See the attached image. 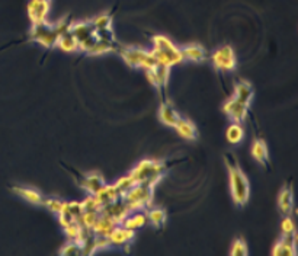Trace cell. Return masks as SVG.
<instances>
[{
    "label": "cell",
    "instance_id": "ba28073f",
    "mask_svg": "<svg viewBox=\"0 0 298 256\" xmlns=\"http://www.w3.org/2000/svg\"><path fill=\"white\" fill-rule=\"evenodd\" d=\"M212 64L220 72H233L236 69V52L231 45H223L218 47L212 52Z\"/></svg>",
    "mask_w": 298,
    "mask_h": 256
},
{
    "label": "cell",
    "instance_id": "4dcf8cb0",
    "mask_svg": "<svg viewBox=\"0 0 298 256\" xmlns=\"http://www.w3.org/2000/svg\"><path fill=\"white\" fill-rule=\"evenodd\" d=\"M136 185V182L133 180V178L130 176V175H127V176H123V178H120V179L116 180L115 183H113V186H115V189L118 192V195L123 198L127 192L130 191L133 186Z\"/></svg>",
    "mask_w": 298,
    "mask_h": 256
},
{
    "label": "cell",
    "instance_id": "f35d334b",
    "mask_svg": "<svg viewBox=\"0 0 298 256\" xmlns=\"http://www.w3.org/2000/svg\"><path fill=\"white\" fill-rule=\"evenodd\" d=\"M281 231H282V236H286V234H294L295 233V223L294 220L289 217V216H285L281 221Z\"/></svg>",
    "mask_w": 298,
    "mask_h": 256
},
{
    "label": "cell",
    "instance_id": "d6a6232c",
    "mask_svg": "<svg viewBox=\"0 0 298 256\" xmlns=\"http://www.w3.org/2000/svg\"><path fill=\"white\" fill-rule=\"evenodd\" d=\"M85 227H82V224L75 220V221H72L69 226H66L64 227V233H66V236H67V239L69 240H73V242H77V239L80 237V234H82V231H83Z\"/></svg>",
    "mask_w": 298,
    "mask_h": 256
},
{
    "label": "cell",
    "instance_id": "83f0119b",
    "mask_svg": "<svg viewBox=\"0 0 298 256\" xmlns=\"http://www.w3.org/2000/svg\"><path fill=\"white\" fill-rule=\"evenodd\" d=\"M149 211H146L147 214V221H150L154 227H162L166 223L167 214L163 208H147Z\"/></svg>",
    "mask_w": 298,
    "mask_h": 256
},
{
    "label": "cell",
    "instance_id": "5b68a950",
    "mask_svg": "<svg viewBox=\"0 0 298 256\" xmlns=\"http://www.w3.org/2000/svg\"><path fill=\"white\" fill-rule=\"evenodd\" d=\"M120 54L130 67L143 69L144 72L154 69L159 64L151 50L149 51V50H143V48H137V47H124V48H121Z\"/></svg>",
    "mask_w": 298,
    "mask_h": 256
},
{
    "label": "cell",
    "instance_id": "74e56055",
    "mask_svg": "<svg viewBox=\"0 0 298 256\" xmlns=\"http://www.w3.org/2000/svg\"><path fill=\"white\" fill-rule=\"evenodd\" d=\"M63 203H64V201L58 200V198H47V200H44L42 205H45V207L50 210L51 213H54V214H60L63 208Z\"/></svg>",
    "mask_w": 298,
    "mask_h": 256
},
{
    "label": "cell",
    "instance_id": "836d02e7",
    "mask_svg": "<svg viewBox=\"0 0 298 256\" xmlns=\"http://www.w3.org/2000/svg\"><path fill=\"white\" fill-rule=\"evenodd\" d=\"M111 51H113V44L112 42L96 39V42L93 44V47L89 50L87 54H90V55H102V54H106V52Z\"/></svg>",
    "mask_w": 298,
    "mask_h": 256
},
{
    "label": "cell",
    "instance_id": "7a4b0ae2",
    "mask_svg": "<svg viewBox=\"0 0 298 256\" xmlns=\"http://www.w3.org/2000/svg\"><path fill=\"white\" fill-rule=\"evenodd\" d=\"M153 42V50L151 52L154 54L157 63L167 66V67H173L176 64H181L184 61L181 48L174 45L172 39H169L166 35H154L151 38Z\"/></svg>",
    "mask_w": 298,
    "mask_h": 256
},
{
    "label": "cell",
    "instance_id": "7c38bea8",
    "mask_svg": "<svg viewBox=\"0 0 298 256\" xmlns=\"http://www.w3.org/2000/svg\"><path fill=\"white\" fill-rule=\"evenodd\" d=\"M295 243H297V236L295 233L294 234H286V236H282L272 249V255L273 256H295L297 255V247H295Z\"/></svg>",
    "mask_w": 298,
    "mask_h": 256
},
{
    "label": "cell",
    "instance_id": "f546056e",
    "mask_svg": "<svg viewBox=\"0 0 298 256\" xmlns=\"http://www.w3.org/2000/svg\"><path fill=\"white\" fill-rule=\"evenodd\" d=\"M99 214V211H83V213L80 214V217L77 218V221L82 224V227H85L87 230H92V227H93V224L96 223Z\"/></svg>",
    "mask_w": 298,
    "mask_h": 256
},
{
    "label": "cell",
    "instance_id": "8fae6325",
    "mask_svg": "<svg viewBox=\"0 0 298 256\" xmlns=\"http://www.w3.org/2000/svg\"><path fill=\"white\" fill-rule=\"evenodd\" d=\"M130 213H131V211H130V208L127 207V204H125L123 198L113 201L111 204L105 205V207L100 210V214L109 217L111 220H113L116 224H121V223L124 221V218L127 217Z\"/></svg>",
    "mask_w": 298,
    "mask_h": 256
},
{
    "label": "cell",
    "instance_id": "e0dca14e",
    "mask_svg": "<svg viewBox=\"0 0 298 256\" xmlns=\"http://www.w3.org/2000/svg\"><path fill=\"white\" fill-rule=\"evenodd\" d=\"M278 208L281 211V214L289 216L292 213L294 208V192L291 189V186L282 188L279 195H278Z\"/></svg>",
    "mask_w": 298,
    "mask_h": 256
},
{
    "label": "cell",
    "instance_id": "d590c367",
    "mask_svg": "<svg viewBox=\"0 0 298 256\" xmlns=\"http://www.w3.org/2000/svg\"><path fill=\"white\" fill-rule=\"evenodd\" d=\"M249 253L248 244L243 239H236L233 244H231V249H230V255L231 256H246Z\"/></svg>",
    "mask_w": 298,
    "mask_h": 256
},
{
    "label": "cell",
    "instance_id": "484cf974",
    "mask_svg": "<svg viewBox=\"0 0 298 256\" xmlns=\"http://www.w3.org/2000/svg\"><path fill=\"white\" fill-rule=\"evenodd\" d=\"M55 47H58L64 52H76L79 51V42L75 38V35L72 32H66L58 37Z\"/></svg>",
    "mask_w": 298,
    "mask_h": 256
},
{
    "label": "cell",
    "instance_id": "ffe728a7",
    "mask_svg": "<svg viewBox=\"0 0 298 256\" xmlns=\"http://www.w3.org/2000/svg\"><path fill=\"white\" fill-rule=\"evenodd\" d=\"M179 112L174 109L173 106L169 102H163L159 108V119L162 121V124L167 125V127L173 128L176 122L179 121Z\"/></svg>",
    "mask_w": 298,
    "mask_h": 256
},
{
    "label": "cell",
    "instance_id": "3957f363",
    "mask_svg": "<svg viewBox=\"0 0 298 256\" xmlns=\"http://www.w3.org/2000/svg\"><path fill=\"white\" fill-rule=\"evenodd\" d=\"M228 180H230V192L234 204L240 207L248 204L250 197V183L248 176L239 165H228Z\"/></svg>",
    "mask_w": 298,
    "mask_h": 256
},
{
    "label": "cell",
    "instance_id": "cb8c5ba5",
    "mask_svg": "<svg viewBox=\"0 0 298 256\" xmlns=\"http://www.w3.org/2000/svg\"><path fill=\"white\" fill-rule=\"evenodd\" d=\"M250 153H252V157L261 163V165H268V159H269V150H268V146L263 140H255L252 147H250Z\"/></svg>",
    "mask_w": 298,
    "mask_h": 256
},
{
    "label": "cell",
    "instance_id": "ab89813d",
    "mask_svg": "<svg viewBox=\"0 0 298 256\" xmlns=\"http://www.w3.org/2000/svg\"><path fill=\"white\" fill-rule=\"evenodd\" d=\"M93 246H95V252L108 249L111 246V242L108 237H102V236H95L93 234Z\"/></svg>",
    "mask_w": 298,
    "mask_h": 256
},
{
    "label": "cell",
    "instance_id": "e575fe53",
    "mask_svg": "<svg viewBox=\"0 0 298 256\" xmlns=\"http://www.w3.org/2000/svg\"><path fill=\"white\" fill-rule=\"evenodd\" d=\"M58 253L64 256L83 255V252H82V246L77 243V242H73V240H69V243L64 244V247H62V249L58 250Z\"/></svg>",
    "mask_w": 298,
    "mask_h": 256
},
{
    "label": "cell",
    "instance_id": "4316f807",
    "mask_svg": "<svg viewBox=\"0 0 298 256\" xmlns=\"http://www.w3.org/2000/svg\"><path fill=\"white\" fill-rule=\"evenodd\" d=\"M225 139L230 144H239L245 139V130L240 122H231L227 131H225Z\"/></svg>",
    "mask_w": 298,
    "mask_h": 256
},
{
    "label": "cell",
    "instance_id": "603a6c76",
    "mask_svg": "<svg viewBox=\"0 0 298 256\" xmlns=\"http://www.w3.org/2000/svg\"><path fill=\"white\" fill-rule=\"evenodd\" d=\"M146 224H147V214H146V211H134V213H130V214L124 218V221L121 223V226H124L127 229H131V230L141 229V227L146 226Z\"/></svg>",
    "mask_w": 298,
    "mask_h": 256
},
{
    "label": "cell",
    "instance_id": "d6986e66",
    "mask_svg": "<svg viewBox=\"0 0 298 256\" xmlns=\"http://www.w3.org/2000/svg\"><path fill=\"white\" fill-rule=\"evenodd\" d=\"M181 52H182V57H184V61L188 60V61H194V63H201L205 60L207 57V52L204 50L202 45L199 44H189V45H185L181 48Z\"/></svg>",
    "mask_w": 298,
    "mask_h": 256
},
{
    "label": "cell",
    "instance_id": "4fadbf2b",
    "mask_svg": "<svg viewBox=\"0 0 298 256\" xmlns=\"http://www.w3.org/2000/svg\"><path fill=\"white\" fill-rule=\"evenodd\" d=\"M169 75H170V67L157 64L154 69L146 70V77L154 88H163L169 82Z\"/></svg>",
    "mask_w": 298,
    "mask_h": 256
},
{
    "label": "cell",
    "instance_id": "52a82bcc",
    "mask_svg": "<svg viewBox=\"0 0 298 256\" xmlns=\"http://www.w3.org/2000/svg\"><path fill=\"white\" fill-rule=\"evenodd\" d=\"M29 37L34 42H37L39 45L45 47V48H52L57 44L58 39V34L54 28V24H48V22H42V24H37L32 25Z\"/></svg>",
    "mask_w": 298,
    "mask_h": 256
},
{
    "label": "cell",
    "instance_id": "9c48e42d",
    "mask_svg": "<svg viewBox=\"0 0 298 256\" xmlns=\"http://www.w3.org/2000/svg\"><path fill=\"white\" fill-rule=\"evenodd\" d=\"M26 12L32 25L47 22L50 13V2L48 0H29L26 6Z\"/></svg>",
    "mask_w": 298,
    "mask_h": 256
},
{
    "label": "cell",
    "instance_id": "8992f818",
    "mask_svg": "<svg viewBox=\"0 0 298 256\" xmlns=\"http://www.w3.org/2000/svg\"><path fill=\"white\" fill-rule=\"evenodd\" d=\"M70 32L75 35V38L79 42V50L80 51L89 52V50L93 47V44L96 42V31L93 25L90 24V21L86 22H76L72 24Z\"/></svg>",
    "mask_w": 298,
    "mask_h": 256
},
{
    "label": "cell",
    "instance_id": "1f68e13d",
    "mask_svg": "<svg viewBox=\"0 0 298 256\" xmlns=\"http://www.w3.org/2000/svg\"><path fill=\"white\" fill-rule=\"evenodd\" d=\"M90 24L96 31L100 29H109L112 28V18L108 13H100L98 16H95L93 19H90Z\"/></svg>",
    "mask_w": 298,
    "mask_h": 256
},
{
    "label": "cell",
    "instance_id": "5bb4252c",
    "mask_svg": "<svg viewBox=\"0 0 298 256\" xmlns=\"http://www.w3.org/2000/svg\"><path fill=\"white\" fill-rule=\"evenodd\" d=\"M134 236H136V230L127 229L124 226L118 224V226L113 227V230L108 236V239L113 246H124V244L130 243L134 239Z\"/></svg>",
    "mask_w": 298,
    "mask_h": 256
},
{
    "label": "cell",
    "instance_id": "277c9868",
    "mask_svg": "<svg viewBox=\"0 0 298 256\" xmlns=\"http://www.w3.org/2000/svg\"><path fill=\"white\" fill-rule=\"evenodd\" d=\"M153 192L154 188H151L146 183H136L130 191L123 197L124 203L130 208L131 213L134 211H144L150 208L153 203Z\"/></svg>",
    "mask_w": 298,
    "mask_h": 256
},
{
    "label": "cell",
    "instance_id": "6da1fadb",
    "mask_svg": "<svg viewBox=\"0 0 298 256\" xmlns=\"http://www.w3.org/2000/svg\"><path fill=\"white\" fill-rule=\"evenodd\" d=\"M164 172H166V166L162 162L153 159H143L128 175L136 183H146L154 188L164 176Z\"/></svg>",
    "mask_w": 298,
    "mask_h": 256
},
{
    "label": "cell",
    "instance_id": "9a60e30c",
    "mask_svg": "<svg viewBox=\"0 0 298 256\" xmlns=\"http://www.w3.org/2000/svg\"><path fill=\"white\" fill-rule=\"evenodd\" d=\"M173 128L176 130V133L185 140H197V137H198V128L191 119H185L181 116Z\"/></svg>",
    "mask_w": 298,
    "mask_h": 256
},
{
    "label": "cell",
    "instance_id": "2e32d148",
    "mask_svg": "<svg viewBox=\"0 0 298 256\" xmlns=\"http://www.w3.org/2000/svg\"><path fill=\"white\" fill-rule=\"evenodd\" d=\"M105 183H106V182H105L103 176H102L100 173H98V172H92V173L85 175V178H83L80 185H82V188H83L87 194L95 195Z\"/></svg>",
    "mask_w": 298,
    "mask_h": 256
},
{
    "label": "cell",
    "instance_id": "ac0fdd59",
    "mask_svg": "<svg viewBox=\"0 0 298 256\" xmlns=\"http://www.w3.org/2000/svg\"><path fill=\"white\" fill-rule=\"evenodd\" d=\"M95 198H96V201H98V204H99L100 210H102L105 205L111 204V203H113V201L120 200L121 197L118 195V192H116V189H115L113 183H112V185L105 183V185L100 188L99 191L95 194Z\"/></svg>",
    "mask_w": 298,
    "mask_h": 256
},
{
    "label": "cell",
    "instance_id": "44dd1931",
    "mask_svg": "<svg viewBox=\"0 0 298 256\" xmlns=\"http://www.w3.org/2000/svg\"><path fill=\"white\" fill-rule=\"evenodd\" d=\"M118 226L113 220H111L109 217L103 216V214H99V217L96 220V223L93 224L92 227V233L95 236H102V237H108L111 234V231L113 230V227Z\"/></svg>",
    "mask_w": 298,
    "mask_h": 256
},
{
    "label": "cell",
    "instance_id": "7402d4cb",
    "mask_svg": "<svg viewBox=\"0 0 298 256\" xmlns=\"http://www.w3.org/2000/svg\"><path fill=\"white\" fill-rule=\"evenodd\" d=\"M253 96H255V90L249 82H239L234 86L233 98H236L237 101L250 105V102L253 101Z\"/></svg>",
    "mask_w": 298,
    "mask_h": 256
},
{
    "label": "cell",
    "instance_id": "30bf717a",
    "mask_svg": "<svg viewBox=\"0 0 298 256\" xmlns=\"http://www.w3.org/2000/svg\"><path fill=\"white\" fill-rule=\"evenodd\" d=\"M223 111L225 115L231 119V122H243L248 116L249 105L237 101L236 98H228L223 105Z\"/></svg>",
    "mask_w": 298,
    "mask_h": 256
},
{
    "label": "cell",
    "instance_id": "8d00e7d4",
    "mask_svg": "<svg viewBox=\"0 0 298 256\" xmlns=\"http://www.w3.org/2000/svg\"><path fill=\"white\" fill-rule=\"evenodd\" d=\"M82 207H83V211H99L100 213V207L95 195H90V194H87L86 198L82 201Z\"/></svg>",
    "mask_w": 298,
    "mask_h": 256
},
{
    "label": "cell",
    "instance_id": "d4e9b609",
    "mask_svg": "<svg viewBox=\"0 0 298 256\" xmlns=\"http://www.w3.org/2000/svg\"><path fill=\"white\" fill-rule=\"evenodd\" d=\"M12 191L16 194V195H19L21 198H24L25 201L28 203H31V204L34 205H42L44 203V197L39 194L35 189H32V188H25V186H13Z\"/></svg>",
    "mask_w": 298,
    "mask_h": 256
},
{
    "label": "cell",
    "instance_id": "f1b7e54d",
    "mask_svg": "<svg viewBox=\"0 0 298 256\" xmlns=\"http://www.w3.org/2000/svg\"><path fill=\"white\" fill-rule=\"evenodd\" d=\"M82 213H83L82 203H79V201H66V203H63L62 214H66V216H69L73 220H77L80 217Z\"/></svg>",
    "mask_w": 298,
    "mask_h": 256
}]
</instances>
